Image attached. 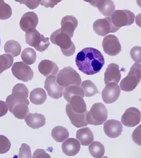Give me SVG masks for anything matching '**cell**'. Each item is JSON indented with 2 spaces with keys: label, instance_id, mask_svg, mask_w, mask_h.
I'll return each mask as SVG.
<instances>
[{
  "label": "cell",
  "instance_id": "1",
  "mask_svg": "<svg viewBox=\"0 0 141 158\" xmlns=\"http://www.w3.org/2000/svg\"><path fill=\"white\" fill-rule=\"evenodd\" d=\"M76 63L79 71L92 75L98 73L105 64V59L99 51L93 48L82 49L76 57Z\"/></svg>",
  "mask_w": 141,
  "mask_h": 158
},
{
  "label": "cell",
  "instance_id": "2",
  "mask_svg": "<svg viewBox=\"0 0 141 158\" xmlns=\"http://www.w3.org/2000/svg\"><path fill=\"white\" fill-rule=\"evenodd\" d=\"M50 40L52 44L58 45L63 54L66 56H70L74 55L76 46L71 40V38L60 31L56 30L51 35Z\"/></svg>",
  "mask_w": 141,
  "mask_h": 158
},
{
  "label": "cell",
  "instance_id": "3",
  "mask_svg": "<svg viewBox=\"0 0 141 158\" xmlns=\"http://www.w3.org/2000/svg\"><path fill=\"white\" fill-rule=\"evenodd\" d=\"M141 78V65L140 63L134 64L127 75L120 84V88L124 91H132L139 84Z\"/></svg>",
  "mask_w": 141,
  "mask_h": 158
},
{
  "label": "cell",
  "instance_id": "4",
  "mask_svg": "<svg viewBox=\"0 0 141 158\" xmlns=\"http://www.w3.org/2000/svg\"><path fill=\"white\" fill-rule=\"evenodd\" d=\"M57 82L66 88L69 85H81L82 84V78L77 71L68 66L64 68L58 72L56 77Z\"/></svg>",
  "mask_w": 141,
  "mask_h": 158
},
{
  "label": "cell",
  "instance_id": "5",
  "mask_svg": "<svg viewBox=\"0 0 141 158\" xmlns=\"http://www.w3.org/2000/svg\"><path fill=\"white\" fill-rule=\"evenodd\" d=\"M108 111L105 105L97 102L94 104L89 111L86 114V118L88 124L99 126L103 124L107 119Z\"/></svg>",
  "mask_w": 141,
  "mask_h": 158
},
{
  "label": "cell",
  "instance_id": "6",
  "mask_svg": "<svg viewBox=\"0 0 141 158\" xmlns=\"http://www.w3.org/2000/svg\"><path fill=\"white\" fill-rule=\"evenodd\" d=\"M25 36L26 43L39 52H44L50 46V38L44 37L36 29L27 31Z\"/></svg>",
  "mask_w": 141,
  "mask_h": 158
},
{
  "label": "cell",
  "instance_id": "7",
  "mask_svg": "<svg viewBox=\"0 0 141 158\" xmlns=\"http://www.w3.org/2000/svg\"><path fill=\"white\" fill-rule=\"evenodd\" d=\"M29 90L24 84H17L12 88V94L6 98V104L7 105L9 110L11 111L12 107L16 104L20 102H29L28 97Z\"/></svg>",
  "mask_w": 141,
  "mask_h": 158
},
{
  "label": "cell",
  "instance_id": "8",
  "mask_svg": "<svg viewBox=\"0 0 141 158\" xmlns=\"http://www.w3.org/2000/svg\"><path fill=\"white\" fill-rule=\"evenodd\" d=\"M135 15L129 10H117L111 15V20L116 27L120 29L132 25L135 21Z\"/></svg>",
  "mask_w": 141,
  "mask_h": 158
},
{
  "label": "cell",
  "instance_id": "9",
  "mask_svg": "<svg viewBox=\"0 0 141 158\" xmlns=\"http://www.w3.org/2000/svg\"><path fill=\"white\" fill-rule=\"evenodd\" d=\"M12 73L17 79L23 82L31 81L34 76L32 69L24 62H18L13 64Z\"/></svg>",
  "mask_w": 141,
  "mask_h": 158
},
{
  "label": "cell",
  "instance_id": "10",
  "mask_svg": "<svg viewBox=\"0 0 141 158\" xmlns=\"http://www.w3.org/2000/svg\"><path fill=\"white\" fill-rule=\"evenodd\" d=\"M119 29L112 23L109 16L103 19H98L93 23L94 31L101 36H105L107 35L115 32Z\"/></svg>",
  "mask_w": 141,
  "mask_h": 158
},
{
  "label": "cell",
  "instance_id": "11",
  "mask_svg": "<svg viewBox=\"0 0 141 158\" xmlns=\"http://www.w3.org/2000/svg\"><path fill=\"white\" fill-rule=\"evenodd\" d=\"M102 46L105 53L111 56L118 55L122 50V47H121L118 38L112 35H106V36L104 37L102 42Z\"/></svg>",
  "mask_w": 141,
  "mask_h": 158
},
{
  "label": "cell",
  "instance_id": "12",
  "mask_svg": "<svg viewBox=\"0 0 141 158\" xmlns=\"http://www.w3.org/2000/svg\"><path fill=\"white\" fill-rule=\"evenodd\" d=\"M44 88L48 95L53 99H59L63 95L64 88L57 82L56 76H50L46 78Z\"/></svg>",
  "mask_w": 141,
  "mask_h": 158
},
{
  "label": "cell",
  "instance_id": "13",
  "mask_svg": "<svg viewBox=\"0 0 141 158\" xmlns=\"http://www.w3.org/2000/svg\"><path fill=\"white\" fill-rule=\"evenodd\" d=\"M120 95V88L117 83L111 82L106 84L102 91V97L106 104H112L116 102Z\"/></svg>",
  "mask_w": 141,
  "mask_h": 158
},
{
  "label": "cell",
  "instance_id": "14",
  "mask_svg": "<svg viewBox=\"0 0 141 158\" xmlns=\"http://www.w3.org/2000/svg\"><path fill=\"white\" fill-rule=\"evenodd\" d=\"M140 119L141 114L139 110L131 107L126 110L121 118V121L125 127H134L140 123Z\"/></svg>",
  "mask_w": 141,
  "mask_h": 158
},
{
  "label": "cell",
  "instance_id": "15",
  "mask_svg": "<svg viewBox=\"0 0 141 158\" xmlns=\"http://www.w3.org/2000/svg\"><path fill=\"white\" fill-rule=\"evenodd\" d=\"M104 132L110 138H117L122 133V124L115 119L107 121L104 124Z\"/></svg>",
  "mask_w": 141,
  "mask_h": 158
},
{
  "label": "cell",
  "instance_id": "16",
  "mask_svg": "<svg viewBox=\"0 0 141 158\" xmlns=\"http://www.w3.org/2000/svg\"><path fill=\"white\" fill-rule=\"evenodd\" d=\"M66 112L70 120L71 123L76 128L85 127L89 124L86 118V114L88 112L87 110L84 114H77L72 110L68 103L66 106Z\"/></svg>",
  "mask_w": 141,
  "mask_h": 158
},
{
  "label": "cell",
  "instance_id": "17",
  "mask_svg": "<svg viewBox=\"0 0 141 158\" xmlns=\"http://www.w3.org/2000/svg\"><path fill=\"white\" fill-rule=\"evenodd\" d=\"M38 23V18L34 12H26L22 16L20 22L21 29L27 32L31 29H35Z\"/></svg>",
  "mask_w": 141,
  "mask_h": 158
},
{
  "label": "cell",
  "instance_id": "18",
  "mask_svg": "<svg viewBox=\"0 0 141 158\" xmlns=\"http://www.w3.org/2000/svg\"><path fill=\"white\" fill-rule=\"evenodd\" d=\"M60 24H61L60 31L72 38L73 36V32L78 25L77 18L73 16H65L61 19Z\"/></svg>",
  "mask_w": 141,
  "mask_h": 158
},
{
  "label": "cell",
  "instance_id": "19",
  "mask_svg": "<svg viewBox=\"0 0 141 158\" xmlns=\"http://www.w3.org/2000/svg\"><path fill=\"white\" fill-rule=\"evenodd\" d=\"M121 78V73L119 65L112 63L108 65L104 74V82L106 84L111 82L118 83Z\"/></svg>",
  "mask_w": 141,
  "mask_h": 158
},
{
  "label": "cell",
  "instance_id": "20",
  "mask_svg": "<svg viewBox=\"0 0 141 158\" xmlns=\"http://www.w3.org/2000/svg\"><path fill=\"white\" fill-rule=\"evenodd\" d=\"M81 149V144L77 139L69 138L64 141L62 144L63 153L67 156H74L77 154Z\"/></svg>",
  "mask_w": 141,
  "mask_h": 158
},
{
  "label": "cell",
  "instance_id": "21",
  "mask_svg": "<svg viewBox=\"0 0 141 158\" xmlns=\"http://www.w3.org/2000/svg\"><path fill=\"white\" fill-rule=\"evenodd\" d=\"M38 71L46 77L56 76L59 72V68L55 62L49 60H43L38 64Z\"/></svg>",
  "mask_w": 141,
  "mask_h": 158
},
{
  "label": "cell",
  "instance_id": "22",
  "mask_svg": "<svg viewBox=\"0 0 141 158\" xmlns=\"http://www.w3.org/2000/svg\"><path fill=\"white\" fill-rule=\"evenodd\" d=\"M25 121L29 127L33 129H38L46 124V118L42 114L29 113L25 117Z\"/></svg>",
  "mask_w": 141,
  "mask_h": 158
},
{
  "label": "cell",
  "instance_id": "23",
  "mask_svg": "<svg viewBox=\"0 0 141 158\" xmlns=\"http://www.w3.org/2000/svg\"><path fill=\"white\" fill-rule=\"evenodd\" d=\"M76 138L83 146H87L94 141V135L91 130L85 127L77 131Z\"/></svg>",
  "mask_w": 141,
  "mask_h": 158
},
{
  "label": "cell",
  "instance_id": "24",
  "mask_svg": "<svg viewBox=\"0 0 141 158\" xmlns=\"http://www.w3.org/2000/svg\"><path fill=\"white\" fill-rule=\"evenodd\" d=\"M68 103L72 110L77 114H84L87 110L86 104L83 99V97L81 96H72Z\"/></svg>",
  "mask_w": 141,
  "mask_h": 158
},
{
  "label": "cell",
  "instance_id": "25",
  "mask_svg": "<svg viewBox=\"0 0 141 158\" xmlns=\"http://www.w3.org/2000/svg\"><path fill=\"white\" fill-rule=\"evenodd\" d=\"M29 102L16 104L12 107L11 112L18 119H24L27 115L29 113Z\"/></svg>",
  "mask_w": 141,
  "mask_h": 158
},
{
  "label": "cell",
  "instance_id": "26",
  "mask_svg": "<svg viewBox=\"0 0 141 158\" xmlns=\"http://www.w3.org/2000/svg\"><path fill=\"white\" fill-rule=\"evenodd\" d=\"M96 7L105 17L111 16L115 10V5L112 0H99Z\"/></svg>",
  "mask_w": 141,
  "mask_h": 158
},
{
  "label": "cell",
  "instance_id": "27",
  "mask_svg": "<svg viewBox=\"0 0 141 158\" xmlns=\"http://www.w3.org/2000/svg\"><path fill=\"white\" fill-rule=\"evenodd\" d=\"M47 95L44 89L37 88L33 89L30 93V101L35 105H41L45 102Z\"/></svg>",
  "mask_w": 141,
  "mask_h": 158
},
{
  "label": "cell",
  "instance_id": "28",
  "mask_svg": "<svg viewBox=\"0 0 141 158\" xmlns=\"http://www.w3.org/2000/svg\"><path fill=\"white\" fill-rule=\"evenodd\" d=\"M4 50L6 54L10 55L14 58L18 56L20 54L22 47L17 41L14 40H10L5 43Z\"/></svg>",
  "mask_w": 141,
  "mask_h": 158
},
{
  "label": "cell",
  "instance_id": "29",
  "mask_svg": "<svg viewBox=\"0 0 141 158\" xmlns=\"http://www.w3.org/2000/svg\"><path fill=\"white\" fill-rule=\"evenodd\" d=\"M51 135L53 139L58 143H61L67 139L69 137L68 130L62 126H57L51 130Z\"/></svg>",
  "mask_w": 141,
  "mask_h": 158
},
{
  "label": "cell",
  "instance_id": "30",
  "mask_svg": "<svg viewBox=\"0 0 141 158\" xmlns=\"http://www.w3.org/2000/svg\"><path fill=\"white\" fill-rule=\"evenodd\" d=\"M63 95L65 100L67 102H69L70 98L72 96L79 95L82 97H85L84 91L82 88L80 87V85H69V86L65 88L63 91Z\"/></svg>",
  "mask_w": 141,
  "mask_h": 158
},
{
  "label": "cell",
  "instance_id": "31",
  "mask_svg": "<svg viewBox=\"0 0 141 158\" xmlns=\"http://www.w3.org/2000/svg\"><path fill=\"white\" fill-rule=\"evenodd\" d=\"M89 152L91 156L95 158L102 157L105 154V147L98 141H93L89 144Z\"/></svg>",
  "mask_w": 141,
  "mask_h": 158
},
{
  "label": "cell",
  "instance_id": "32",
  "mask_svg": "<svg viewBox=\"0 0 141 158\" xmlns=\"http://www.w3.org/2000/svg\"><path fill=\"white\" fill-rule=\"evenodd\" d=\"M81 84H82V88L84 91L85 96L86 97H92L99 93L96 85L90 80L85 81Z\"/></svg>",
  "mask_w": 141,
  "mask_h": 158
},
{
  "label": "cell",
  "instance_id": "33",
  "mask_svg": "<svg viewBox=\"0 0 141 158\" xmlns=\"http://www.w3.org/2000/svg\"><path fill=\"white\" fill-rule=\"evenodd\" d=\"M21 58L25 64L28 65H32L36 61L37 53L33 49L28 48L22 51Z\"/></svg>",
  "mask_w": 141,
  "mask_h": 158
},
{
  "label": "cell",
  "instance_id": "34",
  "mask_svg": "<svg viewBox=\"0 0 141 158\" xmlns=\"http://www.w3.org/2000/svg\"><path fill=\"white\" fill-rule=\"evenodd\" d=\"M14 62V58L8 54L0 55V74L7 69H9Z\"/></svg>",
  "mask_w": 141,
  "mask_h": 158
},
{
  "label": "cell",
  "instance_id": "35",
  "mask_svg": "<svg viewBox=\"0 0 141 158\" xmlns=\"http://www.w3.org/2000/svg\"><path fill=\"white\" fill-rule=\"evenodd\" d=\"M12 14L11 6L5 3L4 0H0V19L2 20L7 19L11 17Z\"/></svg>",
  "mask_w": 141,
  "mask_h": 158
},
{
  "label": "cell",
  "instance_id": "36",
  "mask_svg": "<svg viewBox=\"0 0 141 158\" xmlns=\"http://www.w3.org/2000/svg\"><path fill=\"white\" fill-rule=\"evenodd\" d=\"M11 147V143L7 137L3 135H0V154L8 152Z\"/></svg>",
  "mask_w": 141,
  "mask_h": 158
},
{
  "label": "cell",
  "instance_id": "37",
  "mask_svg": "<svg viewBox=\"0 0 141 158\" xmlns=\"http://www.w3.org/2000/svg\"><path fill=\"white\" fill-rule=\"evenodd\" d=\"M19 150L18 157L20 158H31L32 157L31 148L28 144L25 143L22 144V146Z\"/></svg>",
  "mask_w": 141,
  "mask_h": 158
},
{
  "label": "cell",
  "instance_id": "38",
  "mask_svg": "<svg viewBox=\"0 0 141 158\" xmlns=\"http://www.w3.org/2000/svg\"><path fill=\"white\" fill-rule=\"evenodd\" d=\"M15 1L20 4H24L29 9L33 10L38 7L41 0H15Z\"/></svg>",
  "mask_w": 141,
  "mask_h": 158
},
{
  "label": "cell",
  "instance_id": "39",
  "mask_svg": "<svg viewBox=\"0 0 141 158\" xmlns=\"http://www.w3.org/2000/svg\"><path fill=\"white\" fill-rule=\"evenodd\" d=\"M130 55L131 58L137 63H140V47L136 46L131 49Z\"/></svg>",
  "mask_w": 141,
  "mask_h": 158
},
{
  "label": "cell",
  "instance_id": "40",
  "mask_svg": "<svg viewBox=\"0 0 141 158\" xmlns=\"http://www.w3.org/2000/svg\"><path fill=\"white\" fill-rule=\"evenodd\" d=\"M63 0H41L40 4L46 8H53Z\"/></svg>",
  "mask_w": 141,
  "mask_h": 158
},
{
  "label": "cell",
  "instance_id": "41",
  "mask_svg": "<svg viewBox=\"0 0 141 158\" xmlns=\"http://www.w3.org/2000/svg\"><path fill=\"white\" fill-rule=\"evenodd\" d=\"M33 158H44V157H48V158H50L51 156L47 154L45 151L42 149H37L35 151L34 154H33Z\"/></svg>",
  "mask_w": 141,
  "mask_h": 158
},
{
  "label": "cell",
  "instance_id": "42",
  "mask_svg": "<svg viewBox=\"0 0 141 158\" xmlns=\"http://www.w3.org/2000/svg\"><path fill=\"white\" fill-rule=\"evenodd\" d=\"M8 106L6 102L3 101H0V117L5 115L8 111Z\"/></svg>",
  "mask_w": 141,
  "mask_h": 158
},
{
  "label": "cell",
  "instance_id": "43",
  "mask_svg": "<svg viewBox=\"0 0 141 158\" xmlns=\"http://www.w3.org/2000/svg\"><path fill=\"white\" fill-rule=\"evenodd\" d=\"M140 130V126H139L138 128H137L135 129V130L134 131V132L133 133V135H132V137H133V141H135V143L138 144L139 146L140 145V139H139L138 137L139 138H140V132H139V134H138V131Z\"/></svg>",
  "mask_w": 141,
  "mask_h": 158
},
{
  "label": "cell",
  "instance_id": "44",
  "mask_svg": "<svg viewBox=\"0 0 141 158\" xmlns=\"http://www.w3.org/2000/svg\"><path fill=\"white\" fill-rule=\"evenodd\" d=\"M83 1L90 3L91 5L95 6V7H96L99 0H83Z\"/></svg>",
  "mask_w": 141,
  "mask_h": 158
},
{
  "label": "cell",
  "instance_id": "45",
  "mask_svg": "<svg viewBox=\"0 0 141 158\" xmlns=\"http://www.w3.org/2000/svg\"><path fill=\"white\" fill-rule=\"evenodd\" d=\"M0 45H1V39H0Z\"/></svg>",
  "mask_w": 141,
  "mask_h": 158
}]
</instances>
